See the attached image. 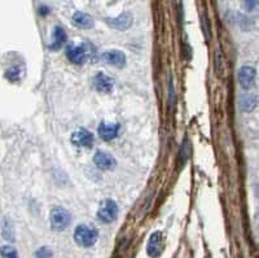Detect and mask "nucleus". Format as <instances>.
Segmentation results:
<instances>
[{
  "label": "nucleus",
  "instance_id": "nucleus-9",
  "mask_svg": "<svg viewBox=\"0 0 259 258\" xmlns=\"http://www.w3.org/2000/svg\"><path fill=\"white\" fill-rule=\"evenodd\" d=\"M98 135L102 140L105 142H110V140L115 139L119 132V125L118 123H105L102 122L98 126Z\"/></svg>",
  "mask_w": 259,
  "mask_h": 258
},
{
  "label": "nucleus",
  "instance_id": "nucleus-19",
  "mask_svg": "<svg viewBox=\"0 0 259 258\" xmlns=\"http://www.w3.org/2000/svg\"><path fill=\"white\" fill-rule=\"evenodd\" d=\"M36 258H51L52 252L48 248H40L38 252H36Z\"/></svg>",
  "mask_w": 259,
  "mask_h": 258
},
{
  "label": "nucleus",
  "instance_id": "nucleus-7",
  "mask_svg": "<svg viewBox=\"0 0 259 258\" xmlns=\"http://www.w3.org/2000/svg\"><path fill=\"white\" fill-rule=\"evenodd\" d=\"M94 162L101 170H110L115 166V160L113 159V156L102 151H97L95 153Z\"/></svg>",
  "mask_w": 259,
  "mask_h": 258
},
{
  "label": "nucleus",
  "instance_id": "nucleus-10",
  "mask_svg": "<svg viewBox=\"0 0 259 258\" xmlns=\"http://www.w3.org/2000/svg\"><path fill=\"white\" fill-rule=\"evenodd\" d=\"M106 22L110 25V28L117 29V30H127L132 25V16L130 13H122L121 16L115 18H108Z\"/></svg>",
  "mask_w": 259,
  "mask_h": 258
},
{
  "label": "nucleus",
  "instance_id": "nucleus-5",
  "mask_svg": "<svg viewBox=\"0 0 259 258\" xmlns=\"http://www.w3.org/2000/svg\"><path fill=\"white\" fill-rule=\"evenodd\" d=\"M71 143L74 145H78V147L90 148L94 144V135L87 130L79 129L71 135Z\"/></svg>",
  "mask_w": 259,
  "mask_h": 258
},
{
  "label": "nucleus",
  "instance_id": "nucleus-6",
  "mask_svg": "<svg viewBox=\"0 0 259 258\" xmlns=\"http://www.w3.org/2000/svg\"><path fill=\"white\" fill-rule=\"evenodd\" d=\"M255 77H257V73H255V69L253 66H247L246 65V66H243V68L240 69L239 82L245 90L251 88L254 86Z\"/></svg>",
  "mask_w": 259,
  "mask_h": 258
},
{
  "label": "nucleus",
  "instance_id": "nucleus-17",
  "mask_svg": "<svg viewBox=\"0 0 259 258\" xmlns=\"http://www.w3.org/2000/svg\"><path fill=\"white\" fill-rule=\"evenodd\" d=\"M0 256L1 258H18V254H17V250L13 248V246L5 245L0 249Z\"/></svg>",
  "mask_w": 259,
  "mask_h": 258
},
{
  "label": "nucleus",
  "instance_id": "nucleus-3",
  "mask_svg": "<svg viewBox=\"0 0 259 258\" xmlns=\"http://www.w3.org/2000/svg\"><path fill=\"white\" fill-rule=\"evenodd\" d=\"M118 215V205L113 200H105L102 201L98 208L97 217L104 223H112L115 221Z\"/></svg>",
  "mask_w": 259,
  "mask_h": 258
},
{
  "label": "nucleus",
  "instance_id": "nucleus-20",
  "mask_svg": "<svg viewBox=\"0 0 259 258\" xmlns=\"http://www.w3.org/2000/svg\"><path fill=\"white\" fill-rule=\"evenodd\" d=\"M243 5H245L246 11L251 12V11H254V9L257 8V5H258V0H243Z\"/></svg>",
  "mask_w": 259,
  "mask_h": 258
},
{
  "label": "nucleus",
  "instance_id": "nucleus-15",
  "mask_svg": "<svg viewBox=\"0 0 259 258\" xmlns=\"http://www.w3.org/2000/svg\"><path fill=\"white\" fill-rule=\"evenodd\" d=\"M66 40V32L64 29L60 26H56L55 32H53V43L51 44V49H59L61 48L64 43Z\"/></svg>",
  "mask_w": 259,
  "mask_h": 258
},
{
  "label": "nucleus",
  "instance_id": "nucleus-13",
  "mask_svg": "<svg viewBox=\"0 0 259 258\" xmlns=\"http://www.w3.org/2000/svg\"><path fill=\"white\" fill-rule=\"evenodd\" d=\"M73 24L79 29H91L94 26V20L88 13L84 12H77L74 13V16L71 18Z\"/></svg>",
  "mask_w": 259,
  "mask_h": 258
},
{
  "label": "nucleus",
  "instance_id": "nucleus-16",
  "mask_svg": "<svg viewBox=\"0 0 259 258\" xmlns=\"http://www.w3.org/2000/svg\"><path fill=\"white\" fill-rule=\"evenodd\" d=\"M236 20H237V24H239L240 28L243 29V30H250L251 26H253V21L249 17L243 16V15H237Z\"/></svg>",
  "mask_w": 259,
  "mask_h": 258
},
{
  "label": "nucleus",
  "instance_id": "nucleus-18",
  "mask_svg": "<svg viewBox=\"0 0 259 258\" xmlns=\"http://www.w3.org/2000/svg\"><path fill=\"white\" fill-rule=\"evenodd\" d=\"M20 74H21L20 68H12L5 73V77H7L9 81H16L20 80Z\"/></svg>",
  "mask_w": 259,
  "mask_h": 258
},
{
  "label": "nucleus",
  "instance_id": "nucleus-1",
  "mask_svg": "<svg viewBox=\"0 0 259 258\" xmlns=\"http://www.w3.org/2000/svg\"><path fill=\"white\" fill-rule=\"evenodd\" d=\"M97 230L95 227L88 226V225H81L75 228L74 239L78 245L84 246V248L92 246L97 242Z\"/></svg>",
  "mask_w": 259,
  "mask_h": 258
},
{
  "label": "nucleus",
  "instance_id": "nucleus-2",
  "mask_svg": "<svg viewBox=\"0 0 259 258\" xmlns=\"http://www.w3.org/2000/svg\"><path fill=\"white\" fill-rule=\"evenodd\" d=\"M51 226L53 230L63 231L70 225V213L64 208H55L51 211Z\"/></svg>",
  "mask_w": 259,
  "mask_h": 258
},
{
  "label": "nucleus",
  "instance_id": "nucleus-11",
  "mask_svg": "<svg viewBox=\"0 0 259 258\" xmlns=\"http://www.w3.org/2000/svg\"><path fill=\"white\" fill-rule=\"evenodd\" d=\"M66 56L71 63L77 64V65H82L87 57L84 48L81 46H69L66 48Z\"/></svg>",
  "mask_w": 259,
  "mask_h": 258
},
{
  "label": "nucleus",
  "instance_id": "nucleus-4",
  "mask_svg": "<svg viewBox=\"0 0 259 258\" xmlns=\"http://www.w3.org/2000/svg\"><path fill=\"white\" fill-rule=\"evenodd\" d=\"M162 250H163V236L160 231H157L150 236L148 246H146V252L149 254V257L157 258L161 256Z\"/></svg>",
  "mask_w": 259,
  "mask_h": 258
},
{
  "label": "nucleus",
  "instance_id": "nucleus-12",
  "mask_svg": "<svg viewBox=\"0 0 259 258\" xmlns=\"http://www.w3.org/2000/svg\"><path fill=\"white\" fill-rule=\"evenodd\" d=\"M95 87L98 92H102V94H109L112 92L114 87V82L110 77L102 74V73H98L97 76L95 77Z\"/></svg>",
  "mask_w": 259,
  "mask_h": 258
},
{
  "label": "nucleus",
  "instance_id": "nucleus-14",
  "mask_svg": "<svg viewBox=\"0 0 259 258\" xmlns=\"http://www.w3.org/2000/svg\"><path fill=\"white\" fill-rule=\"evenodd\" d=\"M257 103H258L257 95H243L240 99V108L243 112H251L257 107Z\"/></svg>",
  "mask_w": 259,
  "mask_h": 258
},
{
  "label": "nucleus",
  "instance_id": "nucleus-8",
  "mask_svg": "<svg viewBox=\"0 0 259 258\" xmlns=\"http://www.w3.org/2000/svg\"><path fill=\"white\" fill-rule=\"evenodd\" d=\"M102 61L113 65L115 68H123L126 65V56L123 52L117 51V49H113V51L104 52L101 55Z\"/></svg>",
  "mask_w": 259,
  "mask_h": 258
}]
</instances>
